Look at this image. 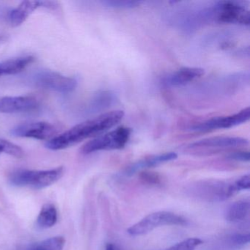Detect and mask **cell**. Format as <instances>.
<instances>
[{
    "mask_svg": "<svg viewBox=\"0 0 250 250\" xmlns=\"http://www.w3.org/2000/svg\"><path fill=\"white\" fill-rule=\"evenodd\" d=\"M124 117L122 110L111 111L102 114L96 118L88 120L70 128L47 141L45 146L52 150H59L75 146L77 143L97 137L104 131L113 128Z\"/></svg>",
    "mask_w": 250,
    "mask_h": 250,
    "instance_id": "cell-1",
    "label": "cell"
},
{
    "mask_svg": "<svg viewBox=\"0 0 250 250\" xmlns=\"http://www.w3.org/2000/svg\"><path fill=\"white\" fill-rule=\"evenodd\" d=\"M64 172L63 167L46 170L19 169L11 174L9 181L16 187H29L35 189H42L59 181Z\"/></svg>",
    "mask_w": 250,
    "mask_h": 250,
    "instance_id": "cell-2",
    "label": "cell"
},
{
    "mask_svg": "<svg viewBox=\"0 0 250 250\" xmlns=\"http://www.w3.org/2000/svg\"><path fill=\"white\" fill-rule=\"evenodd\" d=\"M192 195L209 202H221L230 198L239 192L235 181L227 182L219 180H208L196 183L189 190Z\"/></svg>",
    "mask_w": 250,
    "mask_h": 250,
    "instance_id": "cell-3",
    "label": "cell"
},
{
    "mask_svg": "<svg viewBox=\"0 0 250 250\" xmlns=\"http://www.w3.org/2000/svg\"><path fill=\"white\" fill-rule=\"evenodd\" d=\"M187 219L176 213L167 211H157L150 213L130 227L127 232L132 236L146 235L156 228L162 226H185Z\"/></svg>",
    "mask_w": 250,
    "mask_h": 250,
    "instance_id": "cell-4",
    "label": "cell"
},
{
    "mask_svg": "<svg viewBox=\"0 0 250 250\" xmlns=\"http://www.w3.org/2000/svg\"><path fill=\"white\" fill-rule=\"evenodd\" d=\"M131 134V128L119 127L84 144L82 147L81 153L89 154L100 150H121L126 146Z\"/></svg>",
    "mask_w": 250,
    "mask_h": 250,
    "instance_id": "cell-5",
    "label": "cell"
},
{
    "mask_svg": "<svg viewBox=\"0 0 250 250\" xmlns=\"http://www.w3.org/2000/svg\"><path fill=\"white\" fill-rule=\"evenodd\" d=\"M248 144V140L243 137L220 136L194 142L187 146L186 150L192 154L203 156L219 153L227 149L244 147Z\"/></svg>",
    "mask_w": 250,
    "mask_h": 250,
    "instance_id": "cell-6",
    "label": "cell"
},
{
    "mask_svg": "<svg viewBox=\"0 0 250 250\" xmlns=\"http://www.w3.org/2000/svg\"><path fill=\"white\" fill-rule=\"evenodd\" d=\"M28 83L34 87L62 93H71L77 86L75 79L49 70H42L32 74L29 77Z\"/></svg>",
    "mask_w": 250,
    "mask_h": 250,
    "instance_id": "cell-7",
    "label": "cell"
},
{
    "mask_svg": "<svg viewBox=\"0 0 250 250\" xmlns=\"http://www.w3.org/2000/svg\"><path fill=\"white\" fill-rule=\"evenodd\" d=\"M212 12L219 22L250 25V11L241 2L234 1L219 2Z\"/></svg>",
    "mask_w": 250,
    "mask_h": 250,
    "instance_id": "cell-8",
    "label": "cell"
},
{
    "mask_svg": "<svg viewBox=\"0 0 250 250\" xmlns=\"http://www.w3.org/2000/svg\"><path fill=\"white\" fill-rule=\"evenodd\" d=\"M250 118V109L249 106L244 108L238 113L228 116L216 117L190 126L191 131L197 132H208L221 128H229L247 122Z\"/></svg>",
    "mask_w": 250,
    "mask_h": 250,
    "instance_id": "cell-9",
    "label": "cell"
},
{
    "mask_svg": "<svg viewBox=\"0 0 250 250\" xmlns=\"http://www.w3.org/2000/svg\"><path fill=\"white\" fill-rule=\"evenodd\" d=\"M59 131L58 125L46 122H35L17 125L11 129V134L21 138L50 140L56 137Z\"/></svg>",
    "mask_w": 250,
    "mask_h": 250,
    "instance_id": "cell-10",
    "label": "cell"
},
{
    "mask_svg": "<svg viewBox=\"0 0 250 250\" xmlns=\"http://www.w3.org/2000/svg\"><path fill=\"white\" fill-rule=\"evenodd\" d=\"M40 106L39 101L31 96H7L0 99L1 113H18L36 110Z\"/></svg>",
    "mask_w": 250,
    "mask_h": 250,
    "instance_id": "cell-11",
    "label": "cell"
},
{
    "mask_svg": "<svg viewBox=\"0 0 250 250\" xmlns=\"http://www.w3.org/2000/svg\"><path fill=\"white\" fill-rule=\"evenodd\" d=\"M205 71L200 68H183L164 77L162 84L168 87L185 85L204 75Z\"/></svg>",
    "mask_w": 250,
    "mask_h": 250,
    "instance_id": "cell-12",
    "label": "cell"
},
{
    "mask_svg": "<svg viewBox=\"0 0 250 250\" xmlns=\"http://www.w3.org/2000/svg\"><path fill=\"white\" fill-rule=\"evenodd\" d=\"M177 157H178V155L175 153H173V152L147 156V157H146L145 159H141V160L130 165L127 168L126 170H125V174L130 176V175H134L136 172L143 170V169L158 166V165H161V164L175 160V159H177Z\"/></svg>",
    "mask_w": 250,
    "mask_h": 250,
    "instance_id": "cell-13",
    "label": "cell"
},
{
    "mask_svg": "<svg viewBox=\"0 0 250 250\" xmlns=\"http://www.w3.org/2000/svg\"><path fill=\"white\" fill-rule=\"evenodd\" d=\"M41 7V1H24L9 13L8 19L13 27L22 24L29 17Z\"/></svg>",
    "mask_w": 250,
    "mask_h": 250,
    "instance_id": "cell-14",
    "label": "cell"
},
{
    "mask_svg": "<svg viewBox=\"0 0 250 250\" xmlns=\"http://www.w3.org/2000/svg\"><path fill=\"white\" fill-rule=\"evenodd\" d=\"M250 211L249 200H240L229 205L225 211V218L228 222L238 223L248 218Z\"/></svg>",
    "mask_w": 250,
    "mask_h": 250,
    "instance_id": "cell-15",
    "label": "cell"
},
{
    "mask_svg": "<svg viewBox=\"0 0 250 250\" xmlns=\"http://www.w3.org/2000/svg\"><path fill=\"white\" fill-rule=\"evenodd\" d=\"M33 56L21 57L0 62V76L18 74L34 62Z\"/></svg>",
    "mask_w": 250,
    "mask_h": 250,
    "instance_id": "cell-16",
    "label": "cell"
},
{
    "mask_svg": "<svg viewBox=\"0 0 250 250\" xmlns=\"http://www.w3.org/2000/svg\"><path fill=\"white\" fill-rule=\"evenodd\" d=\"M115 100L114 93L111 91H101L93 96L87 106L88 113H96L109 107Z\"/></svg>",
    "mask_w": 250,
    "mask_h": 250,
    "instance_id": "cell-17",
    "label": "cell"
},
{
    "mask_svg": "<svg viewBox=\"0 0 250 250\" xmlns=\"http://www.w3.org/2000/svg\"><path fill=\"white\" fill-rule=\"evenodd\" d=\"M58 221V211L56 208L50 203L45 204L42 208L37 218V225L42 229L52 228Z\"/></svg>",
    "mask_w": 250,
    "mask_h": 250,
    "instance_id": "cell-18",
    "label": "cell"
},
{
    "mask_svg": "<svg viewBox=\"0 0 250 250\" xmlns=\"http://www.w3.org/2000/svg\"><path fill=\"white\" fill-rule=\"evenodd\" d=\"M65 244V240L63 237H52L30 244L23 250H63Z\"/></svg>",
    "mask_w": 250,
    "mask_h": 250,
    "instance_id": "cell-19",
    "label": "cell"
},
{
    "mask_svg": "<svg viewBox=\"0 0 250 250\" xmlns=\"http://www.w3.org/2000/svg\"><path fill=\"white\" fill-rule=\"evenodd\" d=\"M2 153H6L17 159H21L24 156V150L20 146L11 143L8 140L0 139V154Z\"/></svg>",
    "mask_w": 250,
    "mask_h": 250,
    "instance_id": "cell-20",
    "label": "cell"
},
{
    "mask_svg": "<svg viewBox=\"0 0 250 250\" xmlns=\"http://www.w3.org/2000/svg\"><path fill=\"white\" fill-rule=\"evenodd\" d=\"M202 244L203 241L200 238H190L177 243L165 250H195V249Z\"/></svg>",
    "mask_w": 250,
    "mask_h": 250,
    "instance_id": "cell-21",
    "label": "cell"
},
{
    "mask_svg": "<svg viewBox=\"0 0 250 250\" xmlns=\"http://www.w3.org/2000/svg\"><path fill=\"white\" fill-rule=\"evenodd\" d=\"M104 5L109 8H118V9H129L139 6L141 2L138 1H121V0H108L102 2Z\"/></svg>",
    "mask_w": 250,
    "mask_h": 250,
    "instance_id": "cell-22",
    "label": "cell"
},
{
    "mask_svg": "<svg viewBox=\"0 0 250 250\" xmlns=\"http://www.w3.org/2000/svg\"><path fill=\"white\" fill-rule=\"evenodd\" d=\"M250 242V234H235L229 238V243L231 247H240Z\"/></svg>",
    "mask_w": 250,
    "mask_h": 250,
    "instance_id": "cell-23",
    "label": "cell"
},
{
    "mask_svg": "<svg viewBox=\"0 0 250 250\" xmlns=\"http://www.w3.org/2000/svg\"><path fill=\"white\" fill-rule=\"evenodd\" d=\"M140 178L142 181L150 185H159L162 181L160 176L157 173L148 171L140 172Z\"/></svg>",
    "mask_w": 250,
    "mask_h": 250,
    "instance_id": "cell-24",
    "label": "cell"
},
{
    "mask_svg": "<svg viewBox=\"0 0 250 250\" xmlns=\"http://www.w3.org/2000/svg\"><path fill=\"white\" fill-rule=\"evenodd\" d=\"M228 159L237 161V162H250V153L249 151H237L229 153L227 156Z\"/></svg>",
    "mask_w": 250,
    "mask_h": 250,
    "instance_id": "cell-25",
    "label": "cell"
},
{
    "mask_svg": "<svg viewBox=\"0 0 250 250\" xmlns=\"http://www.w3.org/2000/svg\"><path fill=\"white\" fill-rule=\"evenodd\" d=\"M237 186H238V188L240 191L241 190L250 189V177L249 174L247 175H244V176L241 177L239 179L235 181Z\"/></svg>",
    "mask_w": 250,
    "mask_h": 250,
    "instance_id": "cell-26",
    "label": "cell"
},
{
    "mask_svg": "<svg viewBox=\"0 0 250 250\" xmlns=\"http://www.w3.org/2000/svg\"><path fill=\"white\" fill-rule=\"evenodd\" d=\"M41 7L55 11L60 8L59 2L56 1H41Z\"/></svg>",
    "mask_w": 250,
    "mask_h": 250,
    "instance_id": "cell-27",
    "label": "cell"
},
{
    "mask_svg": "<svg viewBox=\"0 0 250 250\" xmlns=\"http://www.w3.org/2000/svg\"><path fill=\"white\" fill-rule=\"evenodd\" d=\"M106 250H116L115 246L112 244H108L106 247Z\"/></svg>",
    "mask_w": 250,
    "mask_h": 250,
    "instance_id": "cell-28",
    "label": "cell"
},
{
    "mask_svg": "<svg viewBox=\"0 0 250 250\" xmlns=\"http://www.w3.org/2000/svg\"><path fill=\"white\" fill-rule=\"evenodd\" d=\"M6 41V37L4 36H0V43H3Z\"/></svg>",
    "mask_w": 250,
    "mask_h": 250,
    "instance_id": "cell-29",
    "label": "cell"
}]
</instances>
